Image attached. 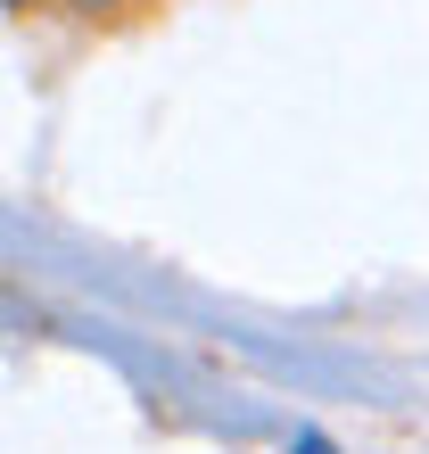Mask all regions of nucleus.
Wrapping results in <instances>:
<instances>
[{"label":"nucleus","instance_id":"1","mask_svg":"<svg viewBox=\"0 0 429 454\" xmlns=\"http://www.w3.org/2000/svg\"><path fill=\"white\" fill-rule=\"evenodd\" d=\"M66 9H74V17H116L124 0H66Z\"/></svg>","mask_w":429,"mask_h":454},{"label":"nucleus","instance_id":"2","mask_svg":"<svg viewBox=\"0 0 429 454\" xmlns=\"http://www.w3.org/2000/svg\"><path fill=\"white\" fill-rule=\"evenodd\" d=\"M298 454H339V446L322 438V430H298Z\"/></svg>","mask_w":429,"mask_h":454},{"label":"nucleus","instance_id":"3","mask_svg":"<svg viewBox=\"0 0 429 454\" xmlns=\"http://www.w3.org/2000/svg\"><path fill=\"white\" fill-rule=\"evenodd\" d=\"M9 9H34V0H9Z\"/></svg>","mask_w":429,"mask_h":454}]
</instances>
